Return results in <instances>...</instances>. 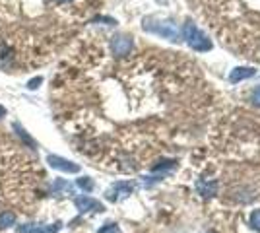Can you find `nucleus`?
<instances>
[{
  "mask_svg": "<svg viewBox=\"0 0 260 233\" xmlns=\"http://www.w3.org/2000/svg\"><path fill=\"white\" fill-rule=\"evenodd\" d=\"M251 99H253V103L257 105V107H260V86L253 92V96H251Z\"/></svg>",
  "mask_w": 260,
  "mask_h": 233,
  "instance_id": "18",
  "label": "nucleus"
},
{
  "mask_svg": "<svg viewBox=\"0 0 260 233\" xmlns=\"http://www.w3.org/2000/svg\"><path fill=\"white\" fill-rule=\"evenodd\" d=\"M59 2H70V0H59Z\"/></svg>",
  "mask_w": 260,
  "mask_h": 233,
  "instance_id": "20",
  "label": "nucleus"
},
{
  "mask_svg": "<svg viewBox=\"0 0 260 233\" xmlns=\"http://www.w3.org/2000/svg\"><path fill=\"white\" fill-rule=\"evenodd\" d=\"M41 82H43V78H41V76L33 78V80H29V82H27V90H37Z\"/></svg>",
  "mask_w": 260,
  "mask_h": 233,
  "instance_id": "17",
  "label": "nucleus"
},
{
  "mask_svg": "<svg viewBox=\"0 0 260 233\" xmlns=\"http://www.w3.org/2000/svg\"><path fill=\"white\" fill-rule=\"evenodd\" d=\"M14 130H16V134L23 140V144H25V146H29V148H37V142H35L31 136L23 130V126H21L20 122H14Z\"/></svg>",
  "mask_w": 260,
  "mask_h": 233,
  "instance_id": "10",
  "label": "nucleus"
},
{
  "mask_svg": "<svg viewBox=\"0 0 260 233\" xmlns=\"http://www.w3.org/2000/svg\"><path fill=\"white\" fill-rule=\"evenodd\" d=\"M37 232V224H23L18 228V233H35Z\"/></svg>",
  "mask_w": 260,
  "mask_h": 233,
  "instance_id": "16",
  "label": "nucleus"
},
{
  "mask_svg": "<svg viewBox=\"0 0 260 233\" xmlns=\"http://www.w3.org/2000/svg\"><path fill=\"white\" fill-rule=\"evenodd\" d=\"M47 163L53 167V169H59L62 173H78L80 171V165L66 159V157H60V155L49 154L47 155Z\"/></svg>",
  "mask_w": 260,
  "mask_h": 233,
  "instance_id": "3",
  "label": "nucleus"
},
{
  "mask_svg": "<svg viewBox=\"0 0 260 233\" xmlns=\"http://www.w3.org/2000/svg\"><path fill=\"white\" fill-rule=\"evenodd\" d=\"M111 51L115 57H126L132 51V39L128 35H115L111 39Z\"/></svg>",
  "mask_w": 260,
  "mask_h": 233,
  "instance_id": "4",
  "label": "nucleus"
},
{
  "mask_svg": "<svg viewBox=\"0 0 260 233\" xmlns=\"http://www.w3.org/2000/svg\"><path fill=\"white\" fill-rule=\"evenodd\" d=\"M16 214L6 210V212H0V230H8L12 226H16Z\"/></svg>",
  "mask_w": 260,
  "mask_h": 233,
  "instance_id": "9",
  "label": "nucleus"
},
{
  "mask_svg": "<svg viewBox=\"0 0 260 233\" xmlns=\"http://www.w3.org/2000/svg\"><path fill=\"white\" fill-rule=\"evenodd\" d=\"M196 189H198V193H200L204 198H212V196L218 194V181H216V179H210V181L200 179V181L196 183Z\"/></svg>",
  "mask_w": 260,
  "mask_h": 233,
  "instance_id": "7",
  "label": "nucleus"
},
{
  "mask_svg": "<svg viewBox=\"0 0 260 233\" xmlns=\"http://www.w3.org/2000/svg\"><path fill=\"white\" fill-rule=\"evenodd\" d=\"M60 228H62V224H60V222H55V224H51V226H37V232L35 233H59Z\"/></svg>",
  "mask_w": 260,
  "mask_h": 233,
  "instance_id": "12",
  "label": "nucleus"
},
{
  "mask_svg": "<svg viewBox=\"0 0 260 233\" xmlns=\"http://www.w3.org/2000/svg\"><path fill=\"white\" fill-rule=\"evenodd\" d=\"M74 204H76L78 212H82V214L103 212V210H105V206L101 204L99 200H95V198H91V196H78V198L74 200Z\"/></svg>",
  "mask_w": 260,
  "mask_h": 233,
  "instance_id": "6",
  "label": "nucleus"
},
{
  "mask_svg": "<svg viewBox=\"0 0 260 233\" xmlns=\"http://www.w3.org/2000/svg\"><path fill=\"white\" fill-rule=\"evenodd\" d=\"M144 29L150 33H156L161 37L169 39V41H179L180 35L179 25L171 19H160V18H146L144 19Z\"/></svg>",
  "mask_w": 260,
  "mask_h": 233,
  "instance_id": "1",
  "label": "nucleus"
},
{
  "mask_svg": "<svg viewBox=\"0 0 260 233\" xmlns=\"http://www.w3.org/2000/svg\"><path fill=\"white\" fill-rule=\"evenodd\" d=\"M76 185L80 187L82 191H86V193H91V191H93V181H91L89 177H82V179H78Z\"/></svg>",
  "mask_w": 260,
  "mask_h": 233,
  "instance_id": "13",
  "label": "nucleus"
},
{
  "mask_svg": "<svg viewBox=\"0 0 260 233\" xmlns=\"http://www.w3.org/2000/svg\"><path fill=\"white\" fill-rule=\"evenodd\" d=\"M134 191V185L132 183H126V181H119V183H115L109 191H107V198L111 200V202H117L120 198H124V196H128V194Z\"/></svg>",
  "mask_w": 260,
  "mask_h": 233,
  "instance_id": "5",
  "label": "nucleus"
},
{
  "mask_svg": "<svg viewBox=\"0 0 260 233\" xmlns=\"http://www.w3.org/2000/svg\"><path fill=\"white\" fill-rule=\"evenodd\" d=\"M180 35H182V39L186 41V45H188L190 49H194V51L204 53V51H210V49H212V41L206 37L192 21H188V23L182 25Z\"/></svg>",
  "mask_w": 260,
  "mask_h": 233,
  "instance_id": "2",
  "label": "nucleus"
},
{
  "mask_svg": "<svg viewBox=\"0 0 260 233\" xmlns=\"http://www.w3.org/2000/svg\"><path fill=\"white\" fill-rule=\"evenodd\" d=\"M97 233H120V228L115 224V222H107V224L101 226Z\"/></svg>",
  "mask_w": 260,
  "mask_h": 233,
  "instance_id": "14",
  "label": "nucleus"
},
{
  "mask_svg": "<svg viewBox=\"0 0 260 233\" xmlns=\"http://www.w3.org/2000/svg\"><path fill=\"white\" fill-rule=\"evenodd\" d=\"M6 115V109H4V107H2V105H0V118H2V116Z\"/></svg>",
  "mask_w": 260,
  "mask_h": 233,
  "instance_id": "19",
  "label": "nucleus"
},
{
  "mask_svg": "<svg viewBox=\"0 0 260 233\" xmlns=\"http://www.w3.org/2000/svg\"><path fill=\"white\" fill-rule=\"evenodd\" d=\"M53 193L59 194V193H72V185L68 183V181H64V179H55V183H53Z\"/></svg>",
  "mask_w": 260,
  "mask_h": 233,
  "instance_id": "11",
  "label": "nucleus"
},
{
  "mask_svg": "<svg viewBox=\"0 0 260 233\" xmlns=\"http://www.w3.org/2000/svg\"><path fill=\"white\" fill-rule=\"evenodd\" d=\"M251 226H253V230L260 232V210L251 214Z\"/></svg>",
  "mask_w": 260,
  "mask_h": 233,
  "instance_id": "15",
  "label": "nucleus"
},
{
  "mask_svg": "<svg viewBox=\"0 0 260 233\" xmlns=\"http://www.w3.org/2000/svg\"><path fill=\"white\" fill-rule=\"evenodd\" d=\"M255 68H247V66H241V68H235L231 74H229V80L233 82V84H237L241 80H247V78L255 76Z\"/></svg>",
  "mask_w": 260,
  "mask_h": 233,
  "instance_id": "8",
  "label": "nucleus"
}]
</instances>
